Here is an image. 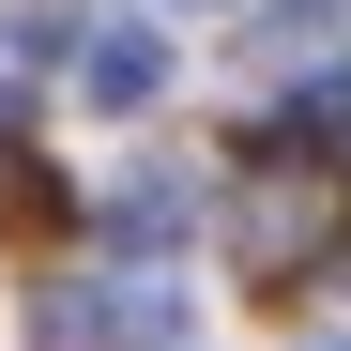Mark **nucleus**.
I'll list each match as a JSON object with an SVG mask.
<instances>
[{
    "label": "nucleus",
    "mask_w": 351,
    "mask_h": 351,
    "mask_svg": "<svg viewBox=\"0 0 351 351\" xmlns=\"http://www.w3.org/2000/svg\"><path fill=\"white\" fill-rule=\"evenodd\" d=\"M229 260H260V275H321V260H351V184H336L321 153H290V138H245Z\"/></svg>",
    "instance_id": "obj_1"
},
{
    "label": "nucleus",
    "mask_w": 351,
    "mask_h": 351,
    "mask_svg": "<svg viewBox=\"0 0 351 351\" xmlns=\"http://www.w3.org/2000/svg\"><path fill=\"white\" fill-rule=\"evenodd\" d=\"M336 16H351V0H260V31H245V46H275V62H306V46H336Z\"/></svg>",
    "instance_id": "obj_4"
},
{
    "label": "nucleus",
    "mask_w": 351,
    "mask_h": 351,
    "mask_svg": "<svg viewBox=\"0 0 351 351\" xmlns=\"http://www.w3.org/2000/svg\"><path fill=\"white\" fill-rule=\"evenodd\" d=\"M31 336L46 351H199V306L168 275H62L31 306Z\"/></svg>",
    "instance_id": "obj_2"
},
{
    "label": "nucleus",
    "mask_w": 351,
    "mask_h": 351,
    "mask_svg": "<svg viewBox=\"0 0 351 351\" xmlns=\"http://www.w3.org/2000/svg\"><path fill=\"white\" fill-rule=\"evenodd\" d=\"M321 351H351V336H321Z\"/></svg>",
    "instance_id": "obj_6"
},
{
    "label": "nucleus",
    "mask_w": 351,
    "mask_h": 351,
    "mask_svg": "<svg viewBox=\"0 0 351 351\" xmlns=\"http://www.w3.org/2000/svg\"><path fill=\"white\" fill-rule=\"evenodd\" d=\"M77 92H92V107H153V92H168V46H153L138 16H107V31L77 46Z\"/></svg>",
    "instance_id": "obj_3"
},
{
    "label": "nucleus",
    "mask_w": 351,
    "mask_h": 351,
    "mask_svg": "<svg viewBox=\"0 0 351 351\" xmlns=\"http://www.w3.org/2000/svg\"><path fill=\"white\" fill-rule=\"evenodd\" d=\"M199 199L184 184H123V199H107V245H168V229H184Z\"/></svg>",
    "instance_id": "obj_5"
}]
</instances>
